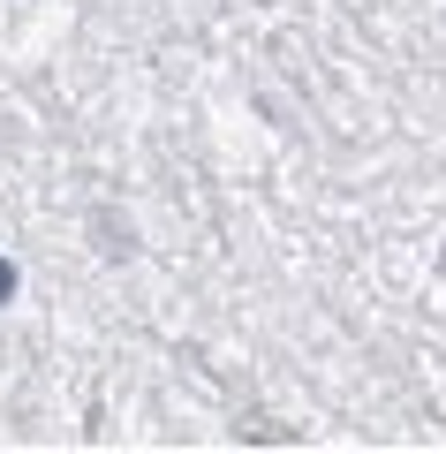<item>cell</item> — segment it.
<instances>
[{
  "instance_id": "6da1fadb",
  "label": "cell",
  "mask_w": 446,
  "mask_h": 454,
  "mask_svg": "<svg viewBox=\"0 0 446 454\" xmlns=\"http://www.w3.org/2000/svg\"><path fill=\"white\" fill-rule=\"evenodd\" d=\"M8 295H16V273H8V265H0V303H8Z\"/></svg>"
}]
</instances>
